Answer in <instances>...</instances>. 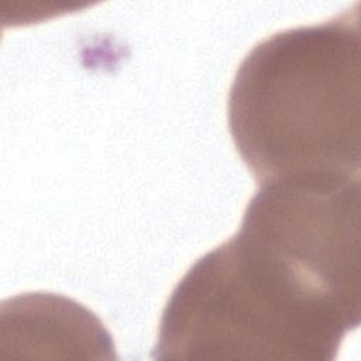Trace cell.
<instances>
[{
	"label": "cell",
	"instance_id": "7a4b0ae2",
	"mask_svg": "<svg viewBox=\"0 0 361 361\" xmlns=\"http://www.w3.org/2000/svg\"><path fill=\"white\" fill-rule=\"evenodd\" d=\"M340 344L255 289L217 245L164 307L154 360L331 361Z\"/></svg>",
	"mask_w": 361,
	"mask_h": 361
},
{
	"label": "cell",
	"instance_id": "3957f363",
	"mask_svg": "<svg viewBox=\"0 0 361 361\" xmlns=\"http://www.w3.org/2000/svg\"><path fill=\"white\" fill-rule=\"evenodd\" d=\"M3 350L51 351L62 358H116L100 319L79 302L52 292H28L1 303Z\"/></svg>",
	"mask_w": 361,
	"mask_h": 361
},
{
	"label": "cell",
	"instance_id": "6da1fadb",
	"mask_svg": "<svg viewBox=\"0 0 361 361\" xmlns=\"http://www.w3.org/2000/svg\"><path fill=\"white\" fill-rule=\"evenodd\" d=\"M358 3L254 45L228 93V130L262 185L353 178L361 168Z\"/></svg>",
	"mask_w": 361,
	"mask_h": 361
}]
</instances>
